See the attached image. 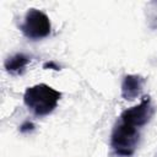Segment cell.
<instances>
[{"label":"cell","instance_id":"2","mask_svg":"<svg viewBox=\"0 0 157 157\" xmlns=\"http://www.w3.org/2000/svg\"><path fill=\"white\" fill-rule=\"evenodd\" d=\"M140 134L137 128L128 125L125 123L118 124L110 136V146L118 156L129 157L131 156L139 144Z\"/></svg>","mask_w":157,"mask_h":157},{"label":"cell","instance_id":"5","mask_svg":"<svg viewBox=\"0 0 157 157\" xmlns=\"http://www.w3.org/2000/svg\"><path fill=\"white\" fill-rule=\"evenodd\" d=\"M145 78L140 75H126L121 82V97L132 101L142 91Z\"/></svg>","mask_w":157,"mask_h":157},{"label":"cell","instance_id":"3","mask_svg":"<svg viewBox=\"0 0 157 157\" xmlns=\"http://www.w3.org/2000/svg\"><path fill=\"white\" fill-rule=\"evenodd\" d=\"M20 29L28 39L38 40L49 36L52 23L49 17L43 11L37 9H29L25 16L23 23L20 26Z\"/></svg>","mask_w":157,"mask_h":157},{"label":"cell","instance_id":"6","mask_svg":"<svg viewBox=\"0 0 157 157\" xmlns=\"http://www.w3.org/2000/svg\"><path fill=\"white\" fill-rule=\"evenodd\" d=\"M29 63V58L23 53H17L5 61V69L11 74H21Z\"/></svg>","mask_w":157,"mask_h":157},{"label":"cell","instance_id":"1","mask_svg":"<svg viewBox=\"0 0 157 157\" xmlns=\"http://www.w3.org/2000/svg\"><path fill=\"white\" fill-rule=\"evenodd\" d=\"M61 98V92L45 83H38L26 88L23 102L26 107L36 117H45L50 114L58 105Z\"/></svg>","mask_w":157,"mask_h":157},{"label":"cell","instance_id":"7","mask_svg":"<svg viewBox=\"0 0 157 157\" xmlns=\"http://www.w3.org/2000/svg\"><path fill=\"white\" fill-rule=\"evenodd\" d=\"M34 130V124L29 120H26L21 126H20V132L22 134H27V132H31Z\"/></svg>","mask_w":157,"mask_h":157},{"label":"cell","instance_id":"4","mask_svg":"<svg viewBox=\"0 0 157 157\" xmlns=\"http://www.w3.org/2000/svg\"><path fill=\"white\" fill-rule=\"evenodd\" d=\"M153 113H155V108L151 103V98L150 96H145L137 105L125 109L120 114V119L121 123H125L135 128H140L146 125L151 120Z\"/></svg>","mask_w":157,"mask_h":157},{"label":"cell","instance_id":"8","mask_svg":"<svg viewBox=\"0 0 157 157\" xmlns=\"http://www.w3.org/2000/svg\"><path fill=\"white\" fill-rule=\"evenodd\" d=\"M43 67L44 69H52V70H55V71H59L60 70V66L56 65L54 61H47V63H44Z\"/></svg>","mask_w":157,"mask_h":157}]
</instances>
